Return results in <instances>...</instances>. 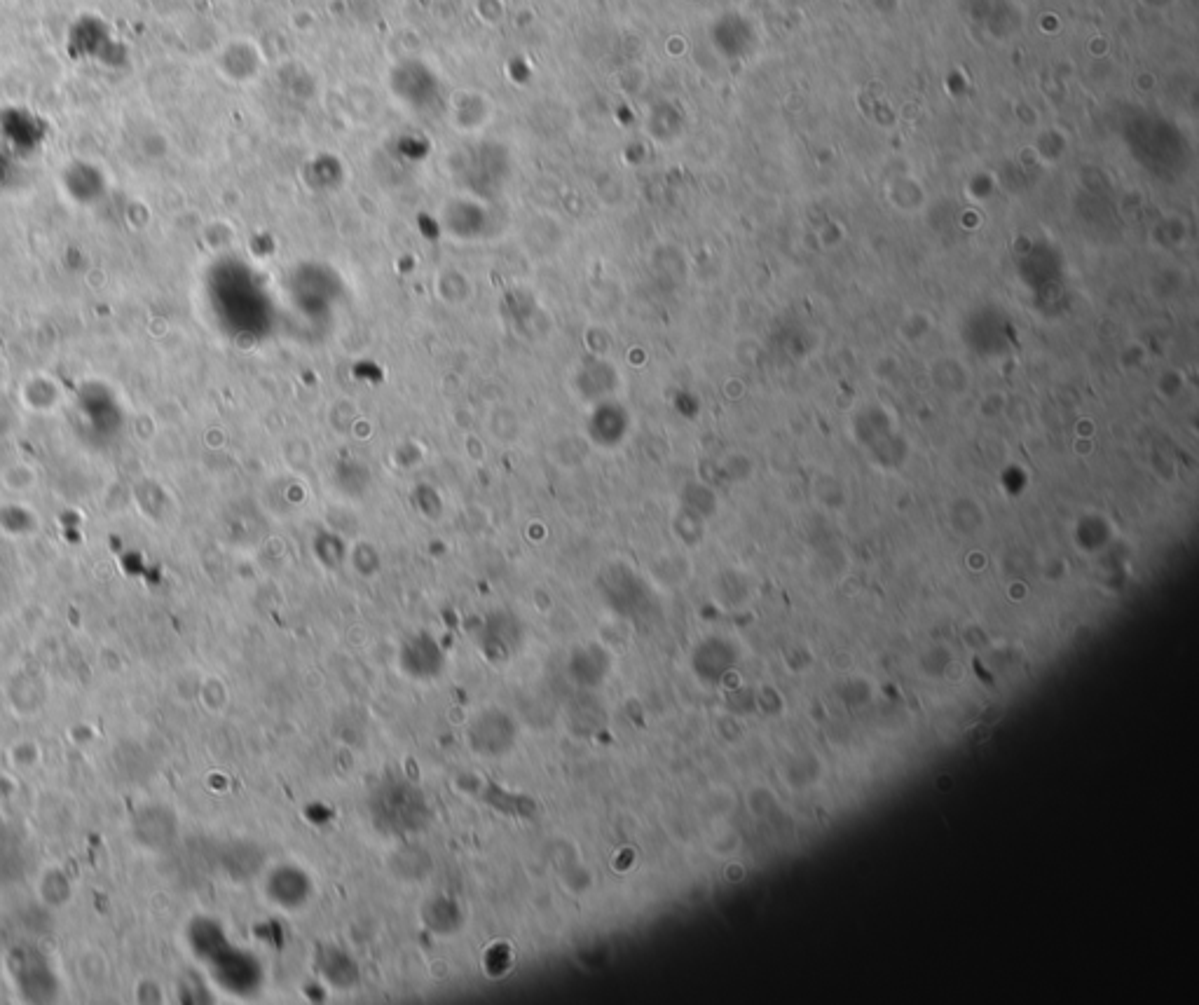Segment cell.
Masks as SVG:
<instances>
[{
	"mask_svg": "<svg viewBox=\"0 0 1199 1005\" xmlns=\"http://www.w3.org/2000/svg\"><path fill=\"white\" fill-rule=\"evenodd\" d=\"M947 678H949V680H951V682H958V680H963V668H961V666H958V663H951V666H949V668H947Z\"/></svg>",
	"mask_w": 1199,
	"mask_h": 1005,
	"instance_id": "2",
	"label": "cell"
},
{
	"mask_svg": "<svg viewBox=\"0 0 1199 1005\" xmlns=\"http://www.w3.org/2000/svg\"><path fill=\"white\" fill-rule=\"evenodd\" d=\"M78 968H80L82 980H85L87 984H92V987L104 984L108 980V975H111V961H108V956L101 952V949H94V947H89L80 954Z\"/></svg>",
	"mask_w": 1199,
	"mask_h": 1005,
	"instance_id": "1",
	"label": "cell"
}]
</instances>
